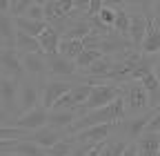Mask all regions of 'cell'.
<instances>
[{
	"label": "cell",
	"instance_id": "1",
	"mask_svg": "<svg viewBox=\"0 0 160 156\" xmlns=\"http://www.w3.org/2000/svg\"><path fill=\"white\" fill-rule=\"evenodd\" d=\"M129 116L127 112V105H125V98L122 96H118L116 101H111L109 105H102L98 109H89L85 112L82 116H78V121H73V125L67 129V134H78L87 127H93V125H102V123H120L125 121Z\"/></svg>",
	"mask_w": 160,
	"mask_h": 156
},
{
	"label": "cell",
	"instance_id": "2",
	"mask_svg": "<svg viewBox=\"0 0 160 156\" xmlns=\"http://www.w3.org/2000/svg\"><path fill=\"white\" fill-rule=\"evenodd\" d=\"M120 89H122V98H125L129 116H138V114H145L151 109L149 91L145 89V85L140 81H125V83H120Z\"/></svg>",
	"mask_w": 160,
	"mask_h": 156
},
{
	"label": "cell",
	"instance_id": "3",
	"mask_svg": "<svg viewBox=\"0 0 160 156\" xmlns=\"http://www.w3.org/2000/svg\"><path fill=\"white\" fill-rule=\"evenodd\" d=\"M18 91H20V81H18V78L7 76V74H0V103H2V109H5L2 125H9L13 118L20 116Z\"/></svg>",
	"mask_w": 160,
	"mask_h": 156
},
{
	"label": "cell",
	"instance_id": "4",
	"mask_svg": "<svg viewBox=\"0 0 160 156\" xmlns=\"http://www.w3.org/2000/svg\"><path fill=\"white\" fill-rule=\"evenodd\" d=\"M118 96H122V89H120L118 83H96L91 87V94H89V98L78 107V114L82 116L85 112L89 109H98V107H102V105H109L111 101H116Z\"/></svg>",
	"mask_w": 160,
	"mask_h": 156
},
{
	"label": "cell",
	"instance_id": "5",
	"mask_svg": "<svg viewBox=\"0 0 160 156\" xmlns=\"http://www.w3.org/2000/svg\"><path fill=\"white\" fill-rule=\"evenodd\" d=\"M153 112H156V107H151L145 114H138V116H127L125 121L116 123V134L122 136V138H127V141H138L140 136H142V132L147 129Z\"/></svg>",
	"mask_w": 160,
	"mask_h": 156
},
{
	"label": "cell",
	"instance_id": "6",
	"mask_svg": "<svg viewBox=\"0 0 160 156\" xmlns=\"http://www.w3.org/2000/svg\"><path fill=\"white\" fill-rule=\"evenodd\" d=\"M47 65H49V71H47L49 78H69V81L82 83V76H80V71L76 67V60H69L67 56L47 54Z\"/></svg>",
	"mask_w": 160,
	"mask_h": 156
},
{
	"label": "cell",
	"instance_id": "7",
	"mask_svg": "<svg viewBox=\"0 0 160 156\" xmlns=\"http://www.w3.org/2000/svg\"><path fill=\"white\" fill-rule=\"evenodd\" d=\"M42 85H38V78H22L20 81V91H18V105H20V114L33 109L36 105L42 103Z\"/></svg>",
	"mask_w": 160,
	"mask_h": 156
},
{
	"label": "cell",
	"instance_id": "8",
	"mask_svg": "<svg viewBox=\"0 0 160 156\" xmlns=\"http://www.w3.org/2000/svg\"><path fill=\"white\" fill-rule=\"evenodd\" d=\"M91 83H76L65 96H60V98L56 101V105L51 109H78L80 105H82L87 98H89V94H91Z\"/></svg>",
	"mask_w": 160,
	"mask_h": 156
},
{
	"label": "cell",
	"instance_id": "9",
	"mask_svg": "<svg viewBox=\"0 0 160 156\" xmlns=\"http://www.w3.org/2000/svg\"><path fill=\"white\" fill-rule=\"evenodd\" d=\"M0 74L13 76L18 81H22L27 76L25 74V65H22V54L16 47H5L0 49Z\"/></svg>",
	"mask_w": 160,
	"mask_h": 156
},
{
	"label": "cell",
	"instance_id": "10",
	"mask_svg": "<svg viewBox=\"0 0 160 156\" xmlns=\"http://www.w3.org/2000/svg\"><path fill=\"white\" fill-rule=\"evenodd\" d=\"M49 123V109L40 103V105H36L33 109H29V112H22L18 116V118H13L9 125H16V127H22V129H27V132H33V129H38V127H45Z\"/></svg>",
	"mask_w": 160,
	"mask_h": 156
},
{
	"label": "cell",
	"instance_id": "11",
	"mask_svg": "<svg viewBox=\"0 0 160 156\" xmlns=\"http://www.w3.org/2000/svg\"><path fill=\"white\" fill-rule=\"evenodd\" d=\"M78 81H69V78H47L45 87H42V105L51 109L60 96H65Z\"/></svg>",
	"mask_w": 160,
	"mask_h": 156
},
{
	"label": "cell",
	"instance_id": "12",
	"mask_svg": "<svg viewBox=\"0 0 160 156\" xmlns=\"http://www.w3.org/2000/svg\"><path fill=\"white\" fill-rule=\"evenodd\" d=\"M22 65H25V74L29 78H40V81H47V54L45 51H27L22 54Z\"/></svg>",
	"mask_w": 160,
	"mask_h": 156
},
{
	"label": "cell",
	"instance_id": "13",
	"mask_svg": "<svg viewBox=\"0 0 160 156\" xmlns=\"http://www.w3.org/2000/svg\"><path fill=\"white\" fill-rule=\"evenodd\" d=\"M116 134V123H102V125H93V127H87L82 132L73 134L76 143H102L107 138Z\"/></svg>",
	"mask_w": 160,
	"mask_h": 156
},
{
	"label": "cell",
	"instance_id": "14",
	"mask_svg": "<svg viewBox=\"0 0 160 156\" xmlns=\"http://www.w3.org/2000/svg\"><path fill=\"white\" fill-rule=\"evenodd\" d=\"M65 136H67V132L56 129V127H51V125H45V127L33 129V132L29 134V141H33V143H38L40 147L49 149V147H53L60 138H65Z\"/></svg>",
	"mask_w": 160,
	"mask_h": 156
},
{
	"label": "cell",
	"instance_id": "15",
	"mask_svg": "<svg viewBox=\"0 0 160 156\" xmlns=\"http://www.w3.org/2000/svg\"><path fill=\"white\" fill-rule=\"evenodd\" d=\"M131 16V29H129V38H131V45L136 49L142 47V40H145V34H147V27H149V18L147 13H140V11H129Z\"/></svg>",
	"mask_w": 160,
	"mask_h": 156
},
{
	"label": "cell",
	"instance_id": "16",
	"mask_svg": "<svg viewBox=\"0 0 160 156\" xmlns=\"http://www.w3.org/2000/svg\"><path fill=\"white\" fill-rule=\"evenodd\" d=\"M78 116H80L78 109H49V123L47 125L67 132L73 125V121H78Z\"/></svg>",
	"mask_w": 160,
	"mask_h": 156
},
{
	"label": "cell",
	"instance_id": "17",
	"mask_svg": "<svg viewBox=\"0 0 160 156\" xmlns=\"http://www.w3.org/2000/svg\"><path fill=\"white\" fill-rule=\"evenodd\" d=\"M138 156H158L160 149V132H142V136L136 141Z\"/></svg>",
	"mask_w": 160,
	"mask_h": 156
},
{
	"label": "cell",
	"instance_id": "18",
	"mask_svg": "<svg viewBox=\"0 0 160 156\" xmlns=\"http://www.w3.org/2000/svg\"><path fill=\"white\" fill-rule=\"evenodd\" d=\"M60 40H62V34H60L56 27H51V25L38 36V43H40V47H42L45 54H58Z\"/></svg>",
	"mask_w": 160,
	"mask_h": 156
},
{
	"label": "cell",
	"instance_id": "19",
	"mask_svg": "<svg viewBox=\"0 0 160 156\" xmlns=\"http://www.w3.org/2000/svg\"><path fill=\"white\" fill-rule=\"evenodd\" d=\"M140 51L147 54V56H153V54L160 51V31H158V27L153 25L151 18H149V27H147V34H145V40H142Z\"/></svg>",
	"mask_w": 160,
	"mask_h": 156
},
{
	"label": "cell",
	"instance_id": "20",
	"mask_svg": "<svg viewBox=\"0 0 160 156\" xmlns=\"http://www.w3.org/2000/svg\"><path fill=\"white\" fill-rule=\"evenodd\" d=\"M47 27H49L47 20H31V18H27V16H18V18H16V29L25 31V34H29V36H36V38L42 34Z\"/></svg>",
	"mask_w": 160,
	"mask_h": 156
},
{
	"label": "cell",
	"instance_id": "21",
	"mask_svg": "<svg viewBox=\"0 0 160 156\" xmlns=\"http://www.w3.org/2000/svg\"><path fill=\"white\" fill-rule=\"evenodd\" d=\"M82 49H85V40H82V38H62V40H60L58 54L67 56L69 60H76V58L82 54Z\"/></svg>",
	"mask_w": 160,
	"mask_h": 156
},
{
	"label": "cell",
	"instance_id": "22",
	"mask_svg": "<svg viewBox=\"0 0 160 156\" xmlns=\"http://www.w3.org/2000/svg\"><path fill=\"white\" fill-rule=\"evenodd\" d=\"M16 49L20 54H27V51H42V47H40L38 38L36 36H29L25 31L16 29Z\"/></svg>",
	"mask_w": 160,
	"mask_h": 156
},
{
	"label": "cell",
	"instance_id": "23",
	"mask_svg": "<svg viewBox=\"0 0 160 156\" xmlns=\"http://www.w3.org/2000/svg\"><path fill=\"white\" fill-rule=\"evenodd\" d=\"M131 141H127V138H122V136L113 134L111 138H107V143H105L102 152H100V156H122V152H125V147Z\"/></svg>",
	"mask_w": 160,
	"mask_h": 156
},
{
	"label": "cell",
	"instance_id": "24",
	"mask_svg": "<svg viewBox=\"0 0 160 156\" xmlns=\"http://www.w3.org/2000/svg\"><path fill=\"white\" fill-rule=\"evenodd\" d=\"M73 149H76V138L71 134H67L65 138H60L53 147L47 149V156H71Z\"/></svg>",
	"mask_w": 160,
	"mask_h": 156
},
{
	"label": "cell",
	"instance_id": "25",
	"mask_svg": "<svg viewBox=\"0 0 160 156\" xmlns=\"http://www.w3.org/2000/svg\"><path fill=\"white\" fill-rule=\"evenodd\" d=\"M105 54L102 51H100V49H91V47H85L82 49V54H80L78 58H76V67H78V71L80 74H82L87 67H91L96 60H98V58H102Z\"/></svg>",
	"mask_w": 160,
	"mask_h": 156
},
{
	"label": "cell",
	"instance_id": "26",
	"mask_svg": "<svg viewBox=\"0 0 160 156\" xmlns=\"http://www.w3.org/2000/svg\"><path fill=\"white\" fill-rule=\"evenodd\" d=\"M113 29H116L120 36L129 38V29H131V16H129V9H127V7H120V9H116V23H113ZM129 40H131V38H129Z\"/></svg>",
	"mask_w": 160,
	"mask_h": 156
},
{
	"label": "cell",
	"instance_id": "27",
	"mask_svg": "<svg viewBox=\"0 0 160 156\" xmlns=\"http://www.w3.org/2000/svg\"><path fill=\"white\" fill-rule=\"evenodd\" d=\"M13 152L20 154V156H47V149L45 147H40L38 143H33L29 138H20Z\"/></svg>",
	"mask_w": 160,
	"mask_h": 156
},
{
	"label": "cell",
	"instance_id": "28",
	"mask_svg": "<svg viewBox=\"0 0 160 156\" xmlns=\"http://www.w3.org/2000/svg\"><path fill=\"white\" fill-rule=\"evenodd\" d=\"M107 141L102 143H76V149L71 152V156H100Z\"/></svg>",
	"mask_w": 160,
	"mask_h": 156
},
{
	"label": "cell",
	"instance_id": "29",
	"mask_svg": "<svg viewBox=\"0 0 160 156\" xmlns=\"http://www.w3.org/2000/svg\"><path fill=\"white\" fill-rule=\"evenodd\" d=\"M127 9L129 11H140V13L153 16V0H129Z\"/></svg>",
	"mask_w": 160,
	"mask_h": 156
},
{
	"label": "cell",
	"instance_id": "30",
	"mask_svg": "<svg viewBox=\"0 0 160 156\" xmlns=\"http://www.w3.org/2000/svg\"><path fill=\"white\" fill-rule=\"evenodd\" d=\"M31 5H33L31 0H11L9 13H11L13 18H18V16H25V13H27V9H29Z\"/></svg>",
	"mask_w": 160,
	"mask_h": 156
},
{
	"label": "cell",
	"instance_id": "31",
	"mask_svg": "<svg viewBox=\"0 0 160 156\" xmlns=\"http://www.w3.org/2000/svg\"><path fill=\"white\" fill-rule=\"evenodd\" d=\"M98 18H100V23H105L107 27H113V23H116V9L113 7H102L100 13H98Z\"/></svg>",
	"mask_w": 160,
	"mask_h": 156
},
{
	"label": "cell",
	"instance_id": "32",
	"mask_svg": "<svg viewBox=\"0 0 160 156\" xmlns=\"http://www.w3.org/2000/svg\"><path fill=\"white\" fill-rule=\"evenodd\" d=\"M25 16L31 18V20H47V18H45V7H42V5H31V7L27 9Z\"/></svg>",
	"mask_w": 160,
	"mask_h": 156
},
{
	"label": "cell",
	"instance_id": "33",
	"mask_svg": "<svg viewBox=\"0 0 160 156\" xmlns=\"http://www.w3.org/2000/svg\"><path fill=\"white\" fill-rule=\"evenodd\" d=\"M102 7H105V3H102V0H91V3H89V7H87V11H85V18L98 16Z\"/></svg>",
	"mask_w": 160,
	"mask_h": 156
},
{
	"label": "cell",
	"instance_id": "34",
	"mask_svg": "<svg viewBox=\"0 0 160 156\" xmlns=\"http://www.w3.org/2000/svg\"><path fill=\"white\" fill-rule=\"evenodd\" d=\"M16 145H18V138H0V154L13 152Z\"/></svg>",
	"mask_w": 160,
	"mask_h": 156
},
{
	"label": "cell",
	"instance_id": "35",
	"mask_svg": "<svg viewBox=\"0 0 160 156\" xmlns=\"http://www.w3.org/2000/svg\"><path fill=\"white\" fill-rule=\"evenodd\" d=\"M105 7H113V9H120V7H127L129 0H102Z\"/></svg>",
	"mask_w": 160,
	"mask_h": 156
},
{
	"label": "cell",
	"instance_id": "36",
	"mask_svg": "<svg viewBox=\"0 0 160 156\" xmlns=\"http://www.w3.org/2000/svg\"><path fill=\"white\" fill-rule=\"evenodd\" d=\"M122 156H138V145H136V141H131V143L125 147Z\"/></svg>",
	"mask_w": 160,
	"mask_h": 156
},
{
	"label": "cell",
	"instance_id": "37",
	"mask_svg": "<svg viewBox=\"0 0 160 156\" xmlns=\"http://www.w3.org/2000/svg\"><path fill=\"white\" fill-rule=\"evenodd\" d=\"M153 74L158 76V81H160V51L153 54Z\"/></svg>",
	"mask_w": 160,
	"mask_h": 156
},
{
	"label": "cell",
	"instance_id": "38",
	"mask_svg": "<svg viewBox=\"0 0 160 156\" xmlns=\"http://www.w3.org/2000/svg\"><path fill=\"white\" fill-rule=\"evenodd\" d=\"M89 3H91V0H76V9H80V11H87Z\"/></svg>",
	"mask_w": 160,
	"mask_h": 156
},
{
	"label": "cell",
	"instance_id": "39",
	"mask_svg": "<svg viewBox=\"0 0 160 156\" xmlns=\"http://www.w3.org/2000/svg\"><path fill=\"white\" fill-rule=\"evenodd\" d=\"M9 7H11V0H0V9L9 13Z\"/></svg>",
	"mask_w": 160,
	"mask_h": 156
},
{
	"label": "cell",
	"instance_id": "40",
	"mask_svg": "<svg viewBox=\"0 0 160 156\" xmlns=\"http://www.w3.org/2000/svg\"><path fill=\"white\" fill-rule=\"evenodd\" d=\"M151 20H153V25H156L158 31H160V13H153V16H151Z\"/></svg>",
	"mask_w": 160,
	"mask_h": 156
},
{
	"label": "cell",
	"instance_id": "41",
	"mask_svg": "<svg viewBox=\"0 0 160 156\" xmlns=\"http://www.w3.org/2000/svg\"><path fill=\"white\" fill-rule=\"evenodd\" d=\"M153 13H160V0H156V3H153Z\"/></svg>",
	"mask_w": 160,
	"mask_h": 156
},
{
	"label": "cell",
	"instance_id": "42",
	"mask_svg": "<svg viewBox=\"0 0 160 156\" xmlns=\"http://www.w3.org/2000/svg\"><path fill=\"white\" fill-rule=\"evenodd\" d=\"M2 121H5V109H2V103H0V125H2Z\"/></svg>",
	"mask_w": 160,
	"mask_h": 156
},
{
	"label": "cell",
	"instance_id": "43",
	"mask_svg": "<svg viewBox=\"0 0 160 156\" xmlns=\"http://www.w3.org/2000/svg\"><path fill=\"white\" fill-rule=\"evenodd\" d=\"M31 3H33V5H42V7H45V5L49 3V0H31Z\"/></svg>",
	"mask_w": 160,
	"mask_h": 156
},
{
	"label": "cell",
	"instance_id": "44",
	"mask_svg": "<svg viewBox=\"0 0 160 156\" xmlns=\"http://www.w3.org/2000/svg\"><path fill=\"white\" fill-rule=\"evenodd\" d=\"M5 47H9V45H7V40H5V38L0 36V49H5Z\"/></svg>",
	"mask_w": 160,
	"mask_h": 156
}]
</instances>
